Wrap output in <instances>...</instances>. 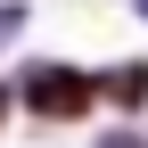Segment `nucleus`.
Segmentation results:
<instances>
[{"mask_svg": "<svg viewBox=\"0 0 148 148\" xmlns=\"http://www.w3.org/2000/svg\"><path fill=\"white\" fill-rule=\"evenodd\" d=\"M33 107H41V115H74V107H82V82H66V74H41V82H33Z\"/></svg>", "mask_w": 148, "mask_h": 148, "instance_id": "f257e3e1", "label": "nucleus"}]
</instances>
